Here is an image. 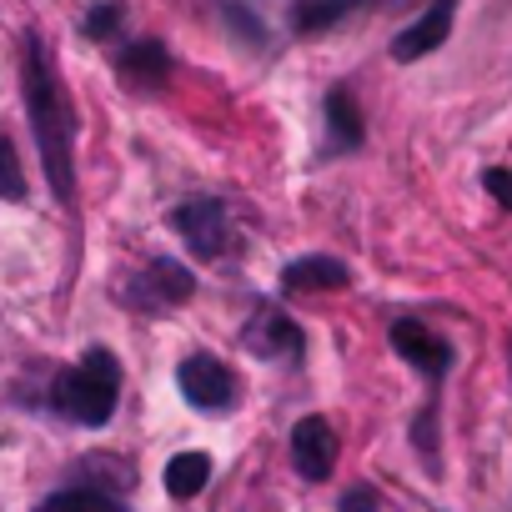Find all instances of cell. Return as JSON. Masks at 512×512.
<instances>
[{
  "instance_id": "1",
  "label": "cell",
  "mask_w": 512,
  "mask_h": 512,
  "mask_svg": "<svg viewBox=\"0 0 512 512\" xmlns=\"http://www.w3.org/2000/svg\"><path fill=\"white\" fill-rule=\"evenodd\" d=\"M21 76H26V111H31V131H36V146H41L46 181H51L61 206H76V166H71L76 111H71V96H66V86H61V76L46 56V41L36 31L26 36Z\"/></svg>"
},
{
  "instance_id": "2",
  "label": "cell",
  "mask_w": 512,
  "mask_h": 512,
  "mask_svg": "<svg viewBox=\"0 0 512 512\" xmlns=\"http://www.w3.org/2000/svg\"><path fill=\"white\" fill-rule=\"evenodd\" d=\"M121 397V362L106 347H91L76 367H66L51 387V402L61 417H71L76 427H106Z\"/></svg>"
},
{
  "instance_id": "3",
  "label": "cell",
  "mask_w": 512,
  "mask_h": 512,
  "mask_svg": "<svg viewBox=\"0 0 512 512\" xmlns=\"http://www.w3.org/2000/svg\"><path fill=\"white\" fill-rule=\"evenodd\" d=\"M176 387H181V397H186L191 407H201V412H221V407L236 397L231 367L216 362L211 352H191V357L176 367Z\"/></svg>"
},
{
  "instance_id": "4",
  "label": "cell",
  "mask_w": 512,
  "mask_h": 512,
  "mask_svg": "<svg viewBox=\"0 0 512 512\" xmlns=\"http://www.w3.org/2000/svg\"><path fill=\"white\" fill-rule=\"evenodd\" d=\"M171 226L186 236V246L201 256V262H211V256L226 251V206L216 196H191L171 211Z\"/></svg>"
},
{
  "instance_id": "5",
  "label": "cell",
  "mask_w": 512,
  "mask_h": 512,
  "mask_svg": "<svg viewBox=\"0 0 512 512\" xmlns=\"http://www.w3.org/2000/svg\"><path fill=\"white\" fill-rule=\"evenodd\" d=\"M292 462H297V472L307 482L332 477V467H337V432H332L327 417H302L292 427Z\"/></svg>"
},
{
  "instance_id": "6",
  "label": "cell",
  "mask_w": 512,
  "mask_h": 512,
  "mask_svg": "<svg viewBox=\"0 0 512 512\" xmlns=\"http://www.w3.org/2000/svg\"><path fill=\"white\" fill-rule=\"evenodd\" d=\"M452 16H457V0H432V6H427L407 31H397V41H392V61H422V56H432V51L447 41Z\"/></svg>"
},
{
  "instance_id": "7",
  "label": "cell",
  "mask_w": 512,
  "mask_h": 512,
  "mask_svg": "<svg viewBox=\"0 0 512 512\" xmlns=\"http://www.w3.org/2000/svg\"><path fill=\"white\" fill-rule=\"evenodd\" d=\"M392 347H397V357L402 362H412L422 377H442L447 372V362H452V352H447V342L432 332V327H422V322H412V317H402V322H392Z\"/></svg>"
},
{
  "instance_id": "8",
  "label": "cell",
  "mask_w": 512,
  "mask_h": 512,
  "mask_svg": "<svg viewBox=\"0 0 512 512\" xmlns=\"http://www.w3.org/2000/svg\"><path fill=\"white\" fill-rule=\"evenodd\" d=\"M196 292V282H191V272L181 267V262H166V256H161V262H151L141 277H136V287H131V302L136 307H176V302H186Z\"/></svg>"
},
{
  "instance_id": "9",
  "label": "cell",
  "mask_w": 512,
  "mask_h": 512,
  "mask_svg": "<svg viewBox=\"0 0 512 512\" xmlns=\"http://www.w3.org/2000/svg\"><path fill=\"white\" fill-rule=\"evenodd\" d=\"M116 71L126 76V86H161L166 76H171V56H166V46L161 41H126L121 51H116Z\"/></svg>"
},
{
  "instance_id": "10",
  "label": "cell",
  "mask_w": 512,
  "mask_h": 512,
  "mask_svg": "<svg viewBox=\"0 0 512 512\" xmlns=\"http://www.w3.org/2000/svg\"><path fill=\"white\" fill-rule=\"evenodd\" d=\"M352 282V272L337 262V256H302L282 272V287L287 292H342Z\"/></svg>"
},
{
  "instance_id": "11",
  "label": "cell",
  "mask_w": 512,
  "mask_h": 512,
  "mask_svg": "<svg viewBox=\"0 0 512 512\" xmlns=\"http://www.w3.org/2000/svg\"><path fill=\"white\" fill-rule=\"evenodd\" d=\"M251 347H256V352H267V357H302L307 342H302V332H297L292 317L262 307V312H256V322H251Z\"/></svg>"
},
{
  "instance_id": "12",
  "label": "cell",
  "mask_w": 512,
  "mask_h": 512,
  "mask_svg": "<svg viewBox=\"0 0 512 512\" xmlns=\"http://www.w3.org/2000/svg\"><path fill=\"white\" fill-rule=\"evenodd\" d=\"M357 146H362V116H357L352 96L337 86V91H327V156H342Z\"/></svg>"
},
{
  "instance_id": "13",
  "label": "cell",
  "mask_w": 512,
  "mask_h": 512,
  "mask_svg": "<svg viewBox=\"0 0 512 512\" xmlns=\"http://www.w3.org/2000/svg\"><path fill=\"white\" fill-rule=\"evenodd\" d=\"M36 512H121V502H116V492H106L96 482H71V487L41 497Z\"/></svg>"
},
{
  "instance_id": "14",
  "label": "cell",
  "mask_w": 512,
  "mask_h": 512,
  "mask_svg": "<svg viewBox=\"0 0 512 512\" xmlns=\"http://www.w3.org/2000/svg\"><path fill=\"white\" fill-rule=\"evenodd\" d=\"M367 0H297V11H292V31L297 36H322L332 31L337 21H347L352 11H362Z\"/></svg>"
},
{
  "instance_id": "15",
  "label": "cell",
  "mask_w": 512,
  "mask_h": 512,
  "mask_svg": "<svg viewBox=\"0 0 512 512\" xmlns=\"http://www.w3.org/2000/svg\"><path fill=\"white\" fill-rule=\"evenodd\" d=\"M211 482V457L206 452H176L166 462V492L171 497H196Z\"/></svg>"
},
{
  "instance_id": "16",
  "label": "cell",
  "mask_w": 512,
  "mask_h": 512,
  "mask_svg": "<svg viewBox=\"0 0 512 512\" xmlns=\"http://www.w3.org/2000/svg\"><path fill=\"white\" fill-rule=\"evenodd\" d=\"M0 201H26V171L11 136H0Z\"/></svg>"
},
{
  "instance_id": "17",
  "label": "cell",
  "mask_w": 512,
  "mask_h": 512,
  "mask_svg": "<svg viewBox=\"0 0 512 512\" xmlns=\"http://www.w3.org/2000/svg\"><path fill=\"white\" fill-rule=\"evenodd\" d=\"M121 21H126V6H121V0H101V6L86 16L81 31H86L91 41H111V36L121 31Z\"/></svg>"
},
{
  "instance_id": "18",
  "label": "cell",
  "mask_w": 512,
  "mask_h": 512,
  "mask_svg": "<svg viewBox=\"0 0 512 512\" xmlns=\"http://www.w3.org/2000/svg\"><path fill=\"white\" fill-rule=\"evenodd\" d=\"M482 186H487L492 201H502V206L512 211V166H492V171H482Z\"/></svg>"
},
{
  "instance_id": "19",
  "label": "cell",
  "mask_w": 512,
  "mask_h": 512,
  "mask_svg": "<svg viewBox=\"0 0 512 512\" xmlns=\"http://www.w3.org/2000/svg\"><path fill=\"white\" fill-rule=\"evenodd\" d=\"M337 512H377V492H372V487H352Z\"/></svg>"
}]
</instances>
